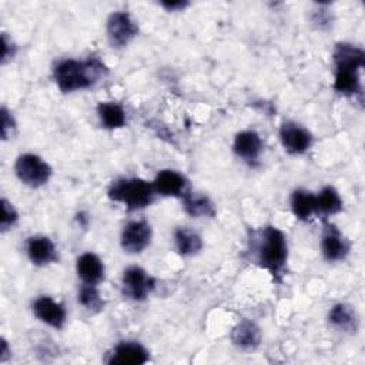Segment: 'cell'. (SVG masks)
Listing matches in <instances>:
<instances>
[{
    "mask_svg": "<svg viewBox=\"0 0 365 365\" xmlns=\"http://www.w3.org/2000/svg\"><path fill=\"white\" fill-rule=\"evenodd\" d=\"M248 252L251 259L265 269L274 281H282L288 261V241L279 228L265 225L254 230L248 240Z\"/></svg>",
    "mask_w": 365,
    "mask_h": 365,
    "instance_id": "cell-1",
    "label": "cell"
},
{
    "mask_svg": "<svg viewBox=\"0 0 365 365\" xmlns=\"http://www.w3.org/2000/svg\"><path fill=\"white\" fill-rule=\"evenodd\" d=\"M108 73L106 64L98 57L86 60L63 58L53 67V78L60 91L73 93L93 87Z\"/></svg>",
    "mask_w": 365,
    "mask_h": 365,
    "instance_id": "cell-2",
    "label": "cell"
},
{
    "mask_svg": "<svg viewBox=\"0 0 365 365\" xmlns=\"http://www.w3.org/2000/svg\"><path fill=\"white\" fill-rule=\"evenodd\" d=\"M334 90L346 97H361V70L365 64V53L351 43H336L334 53Z\"/></svg>",
    "mask_w": 365,
    "mask_h": 365,
    "instance_id": "cell-3",
    "label": "cell"
},
{
    "mask_svg": "<svg viewBox=\"0 0 365 365\" xmlns=\"http://www.w3.org/2000/svg\"><path fill=\"white\" fill-rule=\"evenodd\" d=\"M107 195L110 200L123 204L128 211H137L148 207L154 201L153 184L138 178H118L108 187Z\"/></svg>",
    "mask_w": 365,
    "mask_h": 365,
    "instance_id": "cell-4",
    "label": "cell"
},
{
    "mask_svg": "<svg viewBox=\"0 0 365 365\" xmlns=\"http://www.w3.org/2000/svg\"><path fill=\"white\" fill-rule=\"evenodd\" d=\"M14 173L24 185L38 188L48 182L53 174V168L40 155L26 153L17 157L14 163Z\"/></svg>",
    "mask_w": 365,
    "mask_h": 365,
    "instance_id": "cell-5",
    "label": "cell"
},
{
    "mask_svg": "<svg viewBox=\"0 0 365 365\" xmlns=\"http://www.w3.org/2000/svg\"><path fill=\"white\" fill-rule=\"evenodd\" d=\"M155 278L144 268L133 265L124 269L121 277V292L134 302L145 301L155 289Z\"/></svg>",
    "mask_w": 365,
    "mask_h": 365,
    "instance_id": "cell-6",
    "label": "cell"
},
{
    "mask_svg": "<svg viewBox=\"0 0 365 365\" xmlns=\"http://www.w3.org/2000/svg\"><path fill=\"white\" fill-rule=\"evenodd\" d=\"M107 40L113 48L127 47L138 34L135 20L127 11H114L108 16L106 23Z\"/></svg>",
    "mask_w": 365,
    "mask_h": 365,
    "instance_id": "cell-7",
    "label": "cell"
},
{
    "mask_svg": "<svg viewBox=\"0 0 365 365\" xmlns=\"http://www.w3.org/2000/svg\"><path fill=\"white\" fill-rule=\"evenodd\" d=\"M351 251V244L341 230L332 222L325 221L321 237V252L325 261L336 262L346 258Z\"/></svg>",
    "mask_w": 365,
    "mask_h": 365,
    "instance_id": "cell-8",
    "label": "cell"
},
{
    "mask_svg": "<svg viewBox=\"0 0 365 365\" xmlns=\"http://www.w3.org/2000/svg\"><path fill=\"white\" fill-rule=\"evenodd\" d=\"M153 230L145 220L128 221L121 231V248L127 254H140L151 242Z\"/></svg>",
    "mask_w": 365,
    "mask_h": 365,
    "instance_id": "cell-9",
    "label": "cell"
},
{
    "mask_svg": "<svg viewBox=\"0 0 365 365\" xmlns=\"http://www.w3.org/2000/svg\"><path fill=\"white\" fill-rule=\"evenodd\" d=\"M279 140L288 154L299 155L312 145V134L295 121H285L279 127Z\"/></svg>",
    "mask_w": 365,
    "mask_h": 365,
    "instance_id": "cell-10",
    "label": "cell"
},
{
    "mask_svg": "<svg viewBox=\"0 0 365 365\" xmlns=\"http://www.w3.org/2000/svg\"><path fill=\"white\" fill-rule=\"evenodd\" d=\"M150 361L148 349L135 341L118 342L106 356L104 362L110 365H143Z\"/></svg>",
    "mask_w": 365,
    "mask_h": 365,
    "instance_id": "cell-11",
    "label": "cell"
},
{
    "mask_svg": "<svg viewBox=\"0 0 365 365\" xmlns=\"http://www.w3.org/2000/svg\"><path fill=\"white\" fill-rule=\"evenodd\" d=\"M31 311L38 321L54 329H61L66 325L67 311L63 304L54 301L51 297L41 295L36 298L31 304Z\"/></svg>",
    "mask_w": 365,
    "mask_h": 365,
    "instance_id": "cell-12",
    "label": "cell"
},
{
    "mask_svg": "<svg viewBox=\"0 0 365 365\" xmlns=\"http://www.w3.org/2000/svg\"><path fill=\"white\" fill-rule=\"evenodd\" d=\"M26 252L31 264L37 267H46L58 261L56 244L50 237L31 235L26 242Z\"/></svg>",
    "mask_w": 365,
    "mask_h": 365,
    "instance_id": "cell-13",
    "label": "cell"
},
{
    "mask_svg": "<svg viewBox=\"0 0 365 365\" xmlns=\"http://www.w3.org/2000/svg\"><path fill=\"white\" fill-rule=\"evenodd\" d=\"M154 192L163 197H182L188 191V180L175 170H161L153 180Z\"/></svg>",
    "mask_w": 365,
    "mask_h": 365,
    "instance_id": "cell-14",
    "label": "cell"
},
{
    "mask_svg": "<svg viewBox=\"0 0 365 365\" xmlns=\"http://www.w3.org/2000/svg\"><path fill=\"white\" fill-rule=\"evenodd\" d=\"M231 342L242 349V351H254L261 344V329L259 327L248 318H244L235 324V327L231 329L230 334Z\"/></svg>",
    "mask_w": 365,
    "mask_h": 365,
    "instance_id": "cell-15",
    "label": "cell"
},
{
    "mask_svg": "<svg viewBox=\"0 0 365 365\" xmlns=\"http://www.w3.org/2000/svg\"><path fill=\"white\" fill-rule=\"evenodd\" d=\"M232 150L238 158L245 163H254L262 153V140L254 130H244L234 138Z\"/></svg>",
    "mask_w": 365,
    "mask_h": 365,
    "instance_id": "cell-16",
    "label": "cell"
},
{
    "mask_svg": "<svg viewBox=\"0 0 365 365\" xmlns=\"http://www.w3.org/2000/svg\"><path fill=\"white\" fill-rule=\"evenodd\" d=\"M76 271L83 284L97 285L104 279V264L93 252H84L77 258Z\"/></svg>",
    "mask_w": 365,
    "mask_h": 365,
    "instance_id": "cell-17",
    "label": "cell"
},
{
    "mask_svg": "<svg viewBox=\"0 0 365 365\" xmlns=\"http://www.w3.org/2000/svg\"><path fill=\"white\" fill-rule=\"evenodd\" d=\"M328 322L331 327L344 334H356L359 327V318L356 311L344 302H338L332 305L328 312Z\"/></svg>",
    "mask_w": 365,
    "mask_h": 365,
    "instance_id": "cell-18",
    "label": "cell"
},
{
    "mask_svg": "<svg viewBox=\"0 0 365 365\" xmlns=\"http://www.w3.org/2000/svg\"><path fill=\"white\" fill-rule=\"evenodd\" d=\"M181 200L184 211L192 218H212L217 212L214 202L205 194L187 191Z\"/></svg>",
    "mask_w": 365,
    "mask_h": 365,
    "instance_id": "cell-19",
    "label": "cell"
},
{
    "mask_svg": "<svg viewBox=\"0 0 365 365\" xmlns=\"http://www.w3.org/2000/svg\"><path fill=\"white\" fill-rule=\"evenodd\" d=\"M289 205L292 214L301 221H309L311 218H314V215H318L317 200L311 191L302 188L292 191Z\"/></svg>",
    "mask_w": 365,
    "mask_h": 365,
    "instance_id": "cell-20",
    "label": "cell"
},
{
    "mask_svg": "<svg viewBox=\"0 0 365 365\" xmlns=\"http://www.w3.org/2000/svg\"><path fill=\"white\" fill-rule=\"evenodd\" d=\"M97 115L100 123L107 130L123 128L127 124V114L124 107L115 101H101L97 106Z\"/></svg>",
    "mask_w": 365,
    "mask_h": 365,
    "instance_id": "cell-21",
    "label": "cell"
},
{
    "mask_svg": "<svg viewBox=\"0 0 365 365\" xmlns=\"http://www.w3.org/2000/svg\"><path fill=\"white\" fill-rule=\"evenodd\" d=\"M174 245L180 255L191 257L201 251L202 238L198 232L188 227H178L174 231Z\"/></svg>",
    "mask_w": 365,
    "mask_h": 365,
    "instance_id": "cell-22",
    "label": "cell"
},
{
    "mask_svg": "<svg viewBox=\"0 0 365 365\" xmlns=\"http://www.w3.org/2000/svg\"><path fill=\"white\" fill-rule=\"evenodd\" d=\"M315 200H317V211L321 215H334L342 211V205H344L342 198L332 185L324 187L315 195Z\"/></svg>",
    "mask_w": 365,
    "mask_h": 365,
    "instance_id": "cell-23",
    "label": "cell"
},
{
    "mask_svg": "<svg viewBox=\"0 0 365 365\" xmlns=\"http://www.w3.org/2000/svg\"><path fill=\"white\" fill-rule=\"evenodd\" d=\"M78 302L91 314H97L104 308V299L101 298L97 285L83 284L77 294Z\"/></svg>",
    "mask_w": 365,
    "mask_h": 365,
    "instance_id": "cell-24",
    "label": "cell"
},
{
    "mask_svg": "<svg viewBox=\"0 0 365 365\" xmlns=\"http://www.w3.org/2000/svg\"><path fill=\"white\" fill-rule=\"evenodd\" d=\"M1 208H3V217H1V222H0V230H1V232H6L11 227H14V224L19 220V214H17L16 208L13 207V204L9 202L6 198L1 200Z\"/></svg>",
    "mask_w": 365,
    "mask_h": 365,
    "instance_id": "cell-25",
    "label": "cell"
},
{
    "mask_svg": "<svg viewBox=\"0 0 365 365\" xmlns=\"http://www.w3.org/2000/svg\"><path fill=\"white\" fill-rule=\"evenodd\" d=\"M14 128H16V121L11 113L6 107H1V138L7 140Z\"/></svg>",
    "mask_w": 365,
    "mask_h": 365,
    "instance_id": "cell-26",
    "label": "cell"
},
{
    "mask_svg": "<svg viewBox=\"0 0 365 365\" xmlns=\"http://www.w3.org/2000/svg\"><path fill=\"white\" fill-rule=\"evenodd\" d=\"M1 43H3V57H1V63L4 64L6 61L11 60L16 54V46L11 41V38L7 37L6 33L1 34Z\"/></svg>",
    "mask_w": 365,
    "mask_h": 365,
    "instance_id": "cell-27",
    "label": "cell"
},
{
    "mask_svg": "<svg viewBox=\"0 0 365 365\" xmlns=\"http://www.w3.org/2000/svg\"><path fill=\"white\" fill-rule=\"evenodd\" d=\"M165 10L168 11H178V10H184L185 7L190 6L188 1L185 0H174V1H161L160 3Z\"/></svg>",
    "mask_w": 365,
    "mask_h": 365,
    "instance_id": "cell-28",
    "label": "cell"
},
{
    "mask_svg": "<svg viewBox=\"0 0 365 365\" xmlns=\"http://www.w3.org/2000/svg\"><path fill=\"white\" fill-rule=\"evenodd\" d=\"M11 355V349H9V345H7V341L6 339H1V351H0V362H4L10 358Z\"/></svg>",
    "mask_w": 365,
    "mask_h": 365,
    "instance_id": "cell-29",
    "label": "cell"
}]
</instances>
